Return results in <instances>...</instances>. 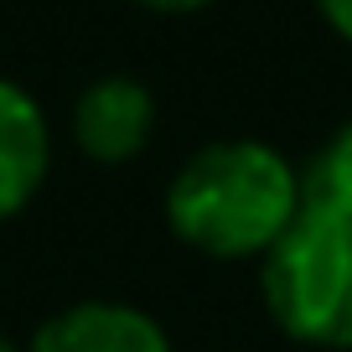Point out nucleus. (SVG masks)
<instances>
[{
  "label": "nucleus",
  "mask_w": 352,
  "mask_h": 352,
  "mask_svg": "<svg viewBox=\"0 0 352 352\" xmlns=\"http://www.w3.org/2000/svg\"><path fill=\"white\" fill-rule=\"evenodd\" d=\"M300 171L264 140H212L166 187V223L208 259H264L300 218Z\"/></svg>",
  "instance_id": "nucleus-1"
},
{
  "label": "nucleus",
  "mask_w": 352,
  "mask_h": 352,
  "mask_svg": "<svg viewBox=\"0 0 352 352\" xmlns=\"http://www.w3.org/2000/svg\"><path fill=\"white\" fill-rule=\"evenodd\" d=\"M52 166V130L42 104L21 83L0 78V223L16 218L42 192Z\"/></svg>",
  "instance_id": "nucleus-5"
},
{
  "label": "nucleus",
  "mask_w": 352,
  "mask_h": 352,
  "mask_svg": "<svg viewBox=\"0 0 352 352\" xmlns=\"http://www.w3.org/2000/svg\"><path fill=\"white\" fill-rule=\"evenodd\" d=\"M155 130V99L140 78H99L88 83L73 104V140L88 161L99 166H124L151 145Z\"/></svg>",
  "instance_id": "nucleus-3"
},
{
  "label": "nucleus",
  "mask_w": 352,
  "mask_h": 352,
  "mask_svg": "<svg viewBox=\"0 0 352 352\" xmlns=\"http://www.w3.org/2000/svg\"><path fill=\"white\" fill-rule=\"evenodd\" d=\"M264 311L290 342L352 352V218L300 208L259 259Z\"/></svg>",
  "instance_id": "nucleus-2"
},
{
  "label": "nucleus",
  "mask_w": 352,
  "mask_h": 352,
  "mask_svg": "<svg viewBox=\"0 0 352 352\" xmlns=\"http://www.w3.org/2000/svg\"><path fill=\"white\" fill-rule=\"evenodd\" d=\"M300 192H306V208L352 218V120L337 124L331 140L311 155V166L300 171Z\"/></svg>",
  "instance_id": "nucleus-6"
},
{
  "label": "nucleus",
  "mask_w": 352,
  "mask_h": 352,
  "mask_svg": "<svg viewBox=\"0 0 352 352\" xmlns=\"http://www.w3.org/2000/svg\"><path fill=\"white\" fill-rule=\"evenodd\" d=\"M316 11L327 16V26L342 42H352V0H316Z\"/></svg>",
  "instance_id": "nucleus-7"
},
{
  "label": "nucleus",
  "mask_w": 352,
  "mask_h": 352,
  "mask_svg": "<svg viewBox=\"0 0 352 352\" xmlns=\"http://www.w3.org/2000/svg\"><path fill=\"white\" fill-rule=\"evenodd\" d=\"M0 352H26V347H16L11 337H0Z\"/></svg>",
  "instance_id": "nucleus-9"
},
{
  "label": "nucleus",
  "mask_w": 352,
  "mask_h": 352,
  "mask_svg": "<svg viewBox=\"0 0 352 352\" xmlns=\"http://www.w3.org/2000/svg\"><path fill=\"white\" fill-rule=\"evenodd\" d=\"M140 11H155V16H192V11H208L212 0H130Z\"/></svg>",
  "instance_id": "nucleus-8"
},
{
  "label": "nucleus",
  "mask_w": 352,
  "mask_h": 352,
  "mask_svg": "<svg viewBox=\"0 0 352 352\" xmlns=\"http://www.w3.org/2000/svg\"><path fill=\"white\" fill-rule=\"evenodd\" d=\"M26 352H171L161 321L124 300H78L36 327Z\"/></svg>",
  "instance_id": "nucleus-4"
}]
</instances>
